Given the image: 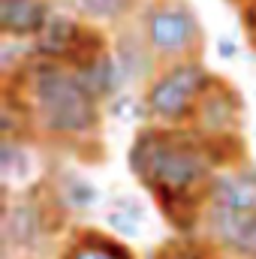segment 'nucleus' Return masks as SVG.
Here are the masks:
<instances>
[{
	"label": "nucleus",
	"mask_w": 256,
	"mask_h": 259,
	"mask_svg": "<svg viewBox=\"0 0 256 259\" xmlns=\"http://www.w3.org/2000/svg\"><path fill=\"white\" fill-rule=\"evenodd\" d=\"M130 163L142 184L166 199L187 196L211 172V157L205 148L178 136H139Z\"/></svg>",
	"instance_id": "nucleus-1"
},
{
	"label": "nucleus",
	"mask_w": 256,
	"mask_h": 259,
	"mask_svg": "<svg viewBox=\"0 0 256 259\" xmlns=\"http://www.w3.org/2000/svg\"><path fill=\"white\" fill-rule=\"evenodd\" d=\"M33 100L39 121L49 133L75 136L97 124V106L78 72H66L58 64L39 66L33 72Z\"/></svg>",
	"instance_id": "nucleus-2"
},
{
	"label": "nucleus",
	"mask_w": 256,
	"mask_h": 259,
	"mask_svg": "<svg viewBox=\"0 0 256 259\" xmlns=\"http://www.w3.org/2000/svg\"><path fill=\"white\" fill-rule=\"evenodd\" d=\"M208 88V72L202 64H178L172 69H166L145 97V106L154 118L160 121H181L187 118L193 109V103L205 94Z\"/></svg>",
	"instance_id": "nucleus-3"
},
{
	"label": "nucleus",
	"mask_w": 256,
	"mask_h": 259,
	"mask_svg": "<svg viewBox=\"0 0 256 259\" xmlns=\"http://www.w3.org/2000/svg\"><path fill=\"white\" fill-rule=\"evenodd\" d=\"M196 15L184 6H160L148 15V46L157 55H181L196 39Z\"/></svg>",
	"instance_id": "nucleus-4"
},
{
	"label": "nucleus",
	"mask_w": 256,
	"mask_h": 259,
	"mask_svg": "<svg viewBox=\"0 0 256 259\" xmlns=\"http://www.w3.org/2000/svg\"><path fill=\"white\" fill-rule=\"evenodd\" d=\"M214 241L238 259H256V211H223L211 208Z\"/></svg>",
	"instance_id": "nucleus-5"
},
{
	"label": "nucleus",
	"mask_w": 256,
	"mask_h": 259,
	"mask_svg": "<svg viewBox=\"0 0 256 259\" xmlns=\"http://www.w3.org/2000/svg\"><path fill=\"white\" fill-rule=\"evenodd\" d=\"M211 208L223 211H256V169H238L211 181Z\"/></svg>",
	"instance_id": "nucleus-6"
},
{
	"label": "nucleus",
	"mask_w": 256,
	"mask_h": 259,
	"mask_svg": "<svg viewBox=\"0 0 256 259\" xmlns=\"http://www.w3.org/2000/svg\"><path fill=\"white\" fill-rule=\"evenodd\" d=\"M49 24L42 0H0V27L6 36H33Z\"/></svg>",
	"instance_id": "nucleus-7"
},
{
	"label": "nucleus",
	"mask_w": 256,
	"mask_h": 259,
	"mask_svg": "<svg viewBox=\"0 0 256 259\" xmlns=\"http://www.w3.org/2000/svg\"><path fill=\"white\" fill-rule=\"evenodd\" d=\"M78 78H81V84L88 88V94H91L94 100L118 97V88L124 84L121 64H118L112 55H94L88 64L78 69Z\"/></svg>",
	"instance_id": "nucleus-8"
},
{
	"label": "nucleus",
	"mask_w": 256,
	"mask_h": 259,
	"mask_svg": "<svg viewBox=\"0 0 256 259\" xmlns=\"http://www.w3.org/2000/svg\"><path fill=\"white\" fill-rule=\"evenodd\" d=\"M42 232V220H39V211L27 202H18L6 211V220H3V235L9 244H18V247H27L39 238Z\"/></svg>",
	"instance_id": "nucleus-9"
},
{
	"label": "nucleus",
	"mask_w": 256,
	"mask_h": 259,
	"mask_svg": "<svg viewBox=\"0 0 256 259\" xmlns=\"http://www.w3.org/2000/svg\"><path fill=\"white\" fill-rule=\"evenodd\" d=\"M75 39H78V27L69 18H49V24L39 33L36 49H39V55H49V58H66V55H72Z\"/></svg>",
	"instance_id": "nucleus-10"
},
{
	"label": "nucleus",
	"mask_w": 256,
	"mask_h": 259,
	"mask_svg": "<svg viewBox=\"0 0 256 259\" xmlns=\"http://www.w3.org/2000/svg\"><path fill=\"white\" fill-rule=\"evenodd\" d=\"M66 259H133V253H130L124 244H118V241H112L106 235L88 232V235H81L69 247Z\"/></svg>",
	"instance_id": "nucleus-11"
},
{
	"label": "nucleus",
	"mask_w": 256,
	"mask_h": 259,
	"mask_svg": "<svg viewBox=\"0 0 256 259\" xmlns=\"http://www.w3.org/2000/svg\"><path fill=\"white\" fill-rule=\"evenodd\" d=\"M64 202L69 208H75V211H88V208H94L100 202V190L94 184H88L84 178L72 175V178L64 181Z\"/></svg>",
	"instance_id": "nucleus-12"
},
{
	"label": "nucleus",
	"mask_w": 256,
	"mask_h": 259,
	"mask_svg": "<svg viewBox=\"0 0 256 259\" xmlns=\"http://www.w3.org/2000/svg\"><path fill=\"white\" fill-rule=\"evenodd\" d=\"M199 115L205 118L208 127H223V124H229V118H232V100H229L226 94H208V97L202 100Z\"/></svg>",
	"instance_id": "nucleus-13"
},
{
	"label": "nucleus",
	"mask_w": 256,
	"mask_h": 259,
	"mask_svg": "<svg viewBox=\"0 0 256 259\" xmlns=\"http://www.w3.org/2000/svg\"><path fill=\"white\" fill-rule=\"evenodd\" d=\"M0 169H3V178H6V181L27 175V154H24V148H18L12 139H3V148H0Z\"/></svg>",
	"instance_id": "nucleus-14"
},
{
	"label": "nucleus",
	"mask_w": 256,
	"mask_h": 259,
	"mask_svg": "<svg viewBox=\"0 0 256 259\" xmlns=\"http://www.w3.org/2000/svg\"><path fill=\"white\" fill-rule=\"evenodd\" d=\"M78 6L91 18H118L130 6V0H78Z\"/></svg>",
	"instance_id": "nucleus-15"
},
{
	"label": "nucleus",
	"mask_w": 256,
	"mask_h": 259,
	"mask_svg": "<svg viewBox=\"0 0 256 259\" xmlns=\"http://www.w3.org/2000/svg\"><path fill=\"white\" fill-rule=\"evenodd\" d=\"M106 220H109V226H112V229H115L118 235H124V238H136V235L142 232V220L130 217V214L118 211V208H115V211H112V214H109Z\"/></svg>",
	"instance_id": "nucleus-16"
},
{
	"label": "nucleus",
	"mask_w": 256,
	"mask_h": 259,
	"mask_svg": "<svg viewBox=\"0 0 256 259\" xmlns=\"http://www.w3.org/2000/svg\"><path fill=\"white\" fill-rule=\"evenodd\" d=\"M160 259H202V256H199V253H193V250H184V247H172V250L166 247Z\"/></svg>",
	"instance_id": "nucleus-17"
},
{
	"label": "nucleus",
	"mask_w": 256,
	"mask_h": 259,
	"mask_svg": "<svg viewBox=\"0 0 256 259\" xmlns=\"http://www.w3.org/2000/svg\"><path fill=\"white\" fill-rule=\"evenodd\" d=\"M217 52H220V58H235V55H238V49H235V42H232L229 36L217 39Z\"/></svg>",
	"instance_id": "nucleus-18"
},
{
	"label": "nucleus",
	"mask_w": 256,
	"mask_h": 259,
	"mask_svg": "<svg viewBox=\"0 0 256 259\" xmlns=\"http://www.w3.org/2000/svg\"><path fill=\"white\" fill-rule=\"evenodd\" d=\"M250 30H253V36H256V21H250Z\"/></svg>",
	"instance_id": "nucleus-19"
}]
</instances>
